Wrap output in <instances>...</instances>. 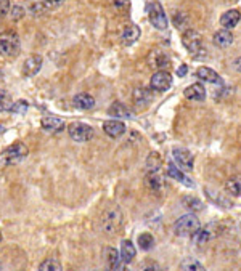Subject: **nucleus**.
Returning a JSON list of instances; mask_svg holds the SVG:
<instances>
[{
	"instance_id": "nucleus-1",
	"label": "nucleus",
	"mask_w": 241,
	"mask_h": 271,
	"mask_svg": "<svg viewBox=\"0 0 241 271\" xmlns=\"http://www.w3.org/2000/svg\"><path fill=\"white\" fill-rule=\"evenodd\" d=\"M122 228V212L118 206L108 207L101 215V230L106 234H118Z\"/></svg>"
},
{
	"instance_id": "nucleus-2",
	"label": "nucleus",
	"mask_w": 241,
	"mask_h": 271,
	"mask_svg": "<svg viewBox=\"0 0 241 271\" xmlns=\"http://www.w3.org/2000/svg\"><path fill=\"white\" fill-rule=\"evenodd\" d=\"M21 40L15 31H5L0 34V55L7 58H15L20 55Z\"/></svg>"
},
{
	"instance_id": "nucleus-3",
	"label": "nucleus",
	"mask_w": 241,
	"mask_h": 271,
	"mask_svg": "<svg viewBox=\"0 0 241 271\" xmlns=\"http://www.w3.org/2000/svg\"><path fill=\"white\" fill-rule=\"evenodd\" d=\"M27 153H29V149H27L24 143H15V145L8 146L2 154H0V164H3V165L20 164L21 160L26 159Z\"/></svg>"
},
{
	"instance_id": "nucleus-4",
	"label": "nucleus",
	"mask_w": 241,
	"mask_h": 271,
	"mask_svg": "<svg viewBox=\"0 0 241 271\" xmlns=\"http://www.w3.org/2000/svg\"><path fill=\"white\" fill-rule=\"evenodd\" d=\"M200 226L201 225H200L198 217H196L195 213H187L174 223V233L175 236H182V237L190 236L191 237V234H193Z\"/></svg>"
},
{
	"instance_id": "nucleus-5",
	"label": "nucleus",
	"mask_w": 241,
	"mask_h": 271,
	"mask_svg": "<svg viewBox=\"0 0 241 271\" xmlns=\"http://www.w3.org/2000/svg\"><path fill=\"white\" fill-rule=\"evenodd\" d=\"M146 12H148V19H150V23L156 27V29H167V15L164 12L162 5L160 2H150L146 7Z\"/></svg>"
},
{
	"instance_id": "nucleus-6",
	"label": "nucleus",
	"mask_w": 241,
	"mask_h": 271,
	"mask_svg": "<svg viewBox=\"0 0 241 271\" xmlns=\"http://www.w3.org/2000/svg\"><path fill=\"white\" fill-rule=\"evenodd\" d=\"M182 43L183 47L188 50V52L193 55L196 58L200 55V52H202V37L198 31L195 29H187L183 31V36H182Z\"/></svg>"
},
{
	"instance_id": "nucleus-7",
	"label": "nucleus",
	"mask_w": 241,
	"mask_h": 271,
	"mask_svg": "<svg viewBox=\"0 0 241 271\" xmlns=\"http://www.w3.org/2000/svg\"><path fill=\"white\" fill-rule=\"evenodd\" d=\"M172 157H174V164L177 165L180 170L183 172H190L195 167V157L188 149L185 148H174L172 149Z\"/></svg>"
},
{
	"instance_id": "nucleus-8",
	"label": "nucleus",
	"mask_w": 241,
	"mask_h": 271,
	"mask_svg": "<svg viewBox=\"0 0 241 271\" xmlns=\"http://www.w3.org/2000/svg\"><path fill=\"white\" fill-rule=\"evenodd\" d=\"M68 132H69V136L78 143L89 141L94 136V129L89 124H84V122H73L68 127Z\"/></svg>"
},
{
	"instance_id": "nucleus-9",
	"label": "nucleus",
	"mask_w": 241,
	"mask_h": 271,
	"mask_svg": "<svg viewBox=\"0 0 241 271\" xmlns=\"http://www.w3.org/2000/svg\"><path fill=\"white\" fill-rule=\"evenodd\" d=\"M172 85V76L169 74V71H158V73L153 74L151 77V82H150V87L151 90H156V92H166L167 88H171Z\"/></svg>"
},
{
	"instance_id": "nucleus-10",
	"label": "nucleus",
	"mask_w": 241,
	"mask_h": 271,
	"mask_svg": "<svg viewBox=\"0 0 241 271\" xmlns=\"http://www.w3.org/2000/svg\"><path fill=\"white\" fill-rule=\"evenodd\" d=\"M42 63H43L42 57H39V55H31V57H27L24 59L21 73H23L24 77H34L42 69Z\"/></svg>"
},
{
	"instance_id": "nucleus-11",
	"label": "nucleus",
	"mask_w": 241,
	"mask_h": 271,
	"mask_svg": "<svg viewBox=\"0 0 241 271\" xmlns=\"http://www.w3.org/2000/svg\"><path fill=\"white\" fill-rule=\"evenodd\" d=\"M143 183H145L146 190L156 196H161V193L164 191V181L161 176L158 175V172H148L145 175Z\"/></svg>"
},
{
	"instance_id": "nucleus-12",
	"label": "nucleus",
	"mask_w": 241,
	"mask_h": 271,
	"mask_svg": "<svg viewBox=\"0 0 241 271\" xmlns=\"http://www.w3.org/2000/svg\"><path fill=\"white\" fill-rule=\"evenodd\" d=\"M148 63H150L151 68H158L160 71H162L164 68L171 66V58L164 52H161V50H153L150 57H148Z\"/></svg>"
},
{
	"instance_id": "nucleus-13",
	"label": "nucleus",
	"mask_w": 241,
	"mask_h": 271,
	"mask_svg": "<svg viewBox=\"0 0 241 271\" xmlns=\"http://www.w3.org/2000/svg\"><path fill=\"white\" fill-rule=\"evenodd\" d=\"M42 129L45 132H52V134H58V132H63L66 129V125H64V120L55 117V116H45V117H42Z\"/></svg>"
},
{
	"instance_id": "nucleus-14",
	"label": "nucleus",
	"mask_w": 241,
	"mask_h": 271,
	"mask_svg": "<svg viewBox=\"0 0 241 271\" xmlns=\"http://www.w3.org/2000/svg\"><path fill=\"white\" fill-rule=\"evenodd\" d=\"M103 130L105 134L111 138H118L125 132V124L120 122L119 119H111V120H105L103 122Z\"/></svg>"
},
{
	"instance_id": "nucleus-15",
	"label": "nucleus",
	"mask_w": 241,
	"mask_h": 271,
	"mask_svg": "<svg viewBox=\"0 0 241 271\" xmlns=\"http://www.w3.org/2000/svg\"><path fill=\"white\" fill-rule=\"evenodd\" d=\"M183 95L190 101H202L206 98V88L202 84H191L183 90Z\"/></svg>"
},
{
	"instance_id": "nucleus-16",
	"label": "nucleus",
	"mask_w": 241,
	"mask_h": 271,
	"mask_svg": "<svg viewBox=\"0 0 241 271\" xmlns=\"http://www.w3.org/2000/svg\"><path fill=\"white\" fill-rule=\"evenodd\" d=\"M140 34H141V31H140L139 26H137V24H129L122 31V36H120V42H122V45L129 47V45H132V43H135L137 40H139Z\"/></svg>"
},
{
	"instance_id": "nucleus-17",
	"label": "nucleus",
	"mask_w": 241,
	"mask_h": 271,
	"mask_svg": "<svg viewBox=\"0 0 241 271\" xmlns=\"http://www.w3.org/2000/svg\"><path fill=\"white\" fill-rule=\"evenodd\" d=\"M167 175L171 176V178L180 181V183L185 185L187 188H193V186H195L193 181H191V180L188 178V176L183 174V170H180L174 162H169V164H167Z\"/></svg>"
},
{
	"instance_id": "nucleus-18",
	"label": "nucleus",
	"mask_w": 241,
	"mask_h": 271,
	"mask_svg": "<svg viewBox=\"0 0 241 271\" xmlns=\"http://www.w3.org/2000/svg\"><path fill=\"white\" fill-rule=\"evenodd\" d=\"M73 103L76 108L82 109V111H89V109L95 108V98L89 95V93H79V95H76Z\"/></svg>"
},
{
	"instance_id": "nucleus-19",
	"label": "nucleus",
	"mask_w": 241,
	"mask_h": 271,
	"mask_svg": "<svg viewBox=\"0 0 241 271\" xmlns=\"http://www.w3.org/2000/svg\"><path fill=\"white\" fill-rule=\"evenodd\" d=\"M196 77H198L200 80H204L207 84H221V76H219L214 69L211 68H206V66H201L196 71Z\"/></svg>"
},
{
	"instance_id": "nucleus-20",
	"label": "nucleus",
	"mask_w": 241,
	"mask_h": 271,
	"mask_svg": "<svg viewBox=\"0 0 241 271\" xmlns=\"http://www.w3.org/2000/svg\"><path fill=\"white\" fill-rule=\"evenodd\" d=\"M240 19H241V15L238 10H228V12H225L221 16V24L223 29H233L240 23Z\"/></svg>"
},
{
	"instance_id": "nucleus-21",
	"label": "nucleus",
	"mask_w": 241,
	"mask_h": 271,
	"mask_svg": "<svg viewBox=\"0 0 241 271\" xmlns=\"http://www.w3.org/2000/svg\"><path fill=\"white\" fill-rule=\"evenodd\" d=\"M212 40H214V45L219 47V48H227L233 43V36L232 32H230L228 29H222L219 31L214 34V37H212Z\"/></svg>"
},
{
	"instance_id": "nucleus-22",
	"label": "nucleus",
	"mask_w": 241,
	"mask_h": 271,
	"mask_svg": "<svg viewBox=\"0 0 241 271\" xmlns=\"http://www.w3.org/2000/svg\"><path fill=\"white\" fill-rule=\"evenodd\" d=\"M108 114L113 116V117H116V119H129V117H132V114H130L129 108L125 106V104L120 103V101H114L111 106H109Z\"/></svg>"
},
{
	"instance_id": "nucleus-23",
	"label": "nucleus",
	"mask_w": 241,
	"mask_h": 271,
	"mask_svg": "<svg viewBox=\"0 0 241 271\" xmlns=\"http://www.w3.org/2000/svg\"><path fill=\"white\" fill-rule=\"evenodd\" d=\"M61 3H64V0H42L40 3H37L36 7H32V13L34 15L47 13V12H50V10L58 8Z\"/></svg>"
},
{
	"instance_id": "nucleus-24",
	"label": "nucleus",
	"mask_w": 241,
	"mask_h": 271,
	"mask_svg": "<svg viewBox=\"0 0 241 271\" xmlns=\"http://www.w3.org/2000/svg\"><path fill=\"white\" fill-rule=\"evenodd\" d=\"M151 92L148 90V88H135V92H134V103L137 104L139 108L141 106H146V104H150L151 103Z\"/></svg>"
},
{
	"instance_id": "nucleus-25",
	"label": "nucleus",
	"mask_w": 241,
	"mask_h": 271,
	"mask_svg": "<svg viewBox=\"0 0 241 271\" xmlns=\"http://www.w3.org/2000/svg\"><path fill=\"white\" fill-rule=\"evenodd\" d=\"M135 257V247L130 241H122L120 244V258L124 263H130Z\"/></svg>"
},
{
	"instance_id": "nucleus-26",
	"label": "nucleus",
	"mask_w": 241,
	"mask_h": 271,
	"mask_svg": "<svg viewBox=\"0 0 241 271\" xmlns=\"http://www.w3.org/2000/svg\"><path fill=\"white\" fill-rule=\"evenodd\" d=\"M120 252L116 251L114 247H108L106 249V262H108V267L111 270H116L120 268Z\"/></svg>"
},
{
	"instance_id": "nucleus-27",
	"label": "nucleus",
	"mask_w": 241,
	"mask_h": 271,
	"mask_svg": "<svg viewBox=\"0 0 241 271\" xmlns=\"http://www.w3.org/2000/svg\"><path fill=\"white\" fill-rule=\"evenodd\" d=\"M212 237V234H211V230L209 228H200L195 231L193 234H191V239H193V242L196 246H202V244H206L207 241H209Z\"/></svg>"
},
{
	"instance_id": "nucleus-28",
	"label": "nucleus",
	"mask_w": 241,
	"mask_h": 271,
	"mask_svg": "<svg viewBox=\"0 0 241 271\" xmlns=\"http://www.w3.org/2000/svg\"><path fill=\"white\" fill-rule=\"evenodd\" d=\"M225 190L232 196H241V175L228 178L225 183Z\"/></svg>"
},
{
	"instance_id": "nucleus-29",
	"label": "nucleus",
	"mask_w": 241,
	"mask_h": 271,
	"mask_svg": "<svg viewBox=\"0 0 241 271\" xmlns=\"http://www.w3.org/2000/svg\"><path fill=\"white\" fill-rule=\"evenodd\" d=\"M183 206L188 207L190 210H193V212H200V210L204 209V204H202L198 197L195 196H185L183 197Z\"/></svg>"
},
{
	"instance_id": "nucleus-30",
	"label": "nucleus",
	"mask_w": 241,
	"mask_h": 271,
	"mask_svg": "<svg viewBox=\"0 0 241 271\" xmlns=\"http://www.w3.org/2000/svg\"><path fill=\"white\" fill-rule=\"evenodd\" d=\"M139 247L141 251H151L155 247V237H153L150 233H143L139 236Z\"/></svg>"
},
{
	"instance_id": "nucleus-31",
	"label": "nucleus",
	"mask_w": 241,
	"mask_h": 271,
	"mask_svg": "<svg viewBox=\"0 0 241 271\" xmlns=\"http://www.w3.org/2000/svg\"><path fill=\"white\" fill-rule=\"evenodd\" d=\"M12 106H13L12 98H10V95L7 92L0 88V111H10Z\"/></svg>"
},
{
	"instance_id": "nucleus-32",
	"label": "nucleus",
	"mask_w": 241,
	"mask_h": 271,
	"mask_svg": "<svg viewBox=\"0 0 241 271\" xmlns=\"http://www.w3.org/2000/svg\"><path fill=\"white\" fill-rule=\"evenodd\" d=\"M174 24L177 29H183L187 31V26H188V18L185 16V13L182 12H175L174 13Z\"/></svg>"
},
{
	"instance_id": "nucleus-33",
	"label": "nucleus",
	"mask_w": 241,
	"mask_h": 271,
	"mask_svg": "<svg viewBox=\"0 0 241 271\" xmlns=\"http://www.w3.org/2000/svg\"><path fill=\"white\" fill-rule=\"evenodd\" d=\"M146 165H148V169H150V172H156V170L160 169V165H161L160 154H158V153H151L150 156H148Z\"/></svg>"
},
{
	"instance_id": "nucleus-34",
	"label": "nucleus",
	"mask_w": 241,
	"mask_h": 271,
	"mask_svg": "<svg viewBox=\"0 0 241 271\" xmlns=\"http://www.w3.org/2000/svg\"><path fill=\"white\" fill-rule=\"evenodd\" d=\"M180 268L182 270H204V267L198 262V260H195V258H185L182 263H180Z\"/></svg>"
},
{
	"instance_id": "nucleus-35",
	"label": "nucleus",
	"mask_w": 241,
	"mask_h": 271,
	"mask_svg": "<svg viewBox=\"0 0 241 271\" xmlns=\"http://www.w3.org/2000/svg\"><path fill=\"white\" fill-rule=\"evenodd\" d=\"M39 270H42V271H48V270L60 271V270H61V265H60V263L57 262V260L48 258V260H45V262H42V263H40Z\"/></svg>"
},
{
	"instance_id": "nucleus-36",
	"label": "nucleus",
	"mask_w": 241,
	"mask_h": 271,
	"mask_svg": "<svg viewBox=\"0 0 241 271\" xmlns=\"http://www.w3.org/2000/svg\"><path fill=\"white\" fill-rule=\"evenodd\" d=\"M27 108H29V104H27V101H24V99H20V101L13 103V106L10 111H13L16 114H24L27 111Z\"/></svg>"
},
{
	"instance_id": "nucleus-37",
	"label": "nucleus",
	"mask_w": 241,
	"mask_h": 271,
	"mask_svg": "<svg viewBox=\"0 0 241 271\" xmlns=\"http://www.w3.org/2000/svg\"><path fill=\"white\" fill-rule=\"evenodd\" d=\"M204 193H206V194L209 196L214 202H217V204H223V207H230V206H232V204H230V202L227 201V199H223L222 196H214V193H212V191L209 190V188H204Z\"/></svg>"
},
{
	"instance_id": "nucleus-38",
	"label": "nucleus",
	"mask_w": 241,
	"mask_h": 271,
	"mask_svg": "<svg viewBox=\"0 0 241 271\" xmlns=\"http://www.w3.org/2000/svg\"><path fill=\"white\" fill-rule=\"evenodd\" d=\"M24 15H26V10H24L23 7H20V5H15V7L12 8V12H10V16H12L13 21L21 19Z\"/></svg>"
},
{
	"instance_id": "nucleus-39",
	"label": "nucleus",
	"mask_w": 241,
	"mask_h": 271,
	"mask_svg": "<svg viewBox=\"0 0 241 271\" xmlns=\"http://www.w3.org/2000/svg\"><path fill=\"white\" fill-rule=\"evenodd\" d=\"M10 10V0H0V19L8 13Z\"/></svg>"
},
{
	"instance_id": "nucleus-40",
	"label": "nucleus",
	"mask_w": 241,
	"mask_h": 271,
	"mask_svg": "<svg viewBox=\"0 0 241 271\" xmlns=\"http://www.w3.org/2000/svg\"><path fill=\"white\" fill-rule=\"evenodd\" d=\"M187 73H188V66H187V64H182V66H180V68L177 69V76H179V77H185V76H187Z\"/></svg>"
},
{
	"instance_id": "nucleus-41",
	"label": "nucleus",
	"mask_w": 241,
	"mask_h": 271,
	"mask_svg": "<svg viewBox=\"0 0 241 271\" xmlns=\"http://www.w3.org/2000/svg\"><path fill=\"white\" fill-rule=\"evenodd\" d=\"M233 66H235V69H237V71H240V73H241V58H238V59H235V63H233Z\"/></svg>"
},
{
	"instance_id": "nucleus-42",
	"label": "nucleus",
	"mask_w": 241,
	"mask_h": 271,
	"mask_svg": "<svg viewBox=\"0 0 241 271\" xmlns=\"http://www.w3.org/2000/svg\"><path fill=\"white\" fill-rule=\"evenodd\" d=\"M129 2L127 0H116V2H114V5H118V7H120V5H127Z\"/></svg>"
},
{
	"instance_id": "nucleus-43",
	"label": "nucleus",
	"mask_w": 241,
	"mask_h": 271,
	"mask_svg": "<svg viewBox=\"0 0 241 271\" xmlns=\"http://www.w3.org/2000/svg\"><path fill=\"white\" fill-rule=\"evenodd\" d=\"M0 242H2V233H0Z\"/></svg>"
}]
</instances>
